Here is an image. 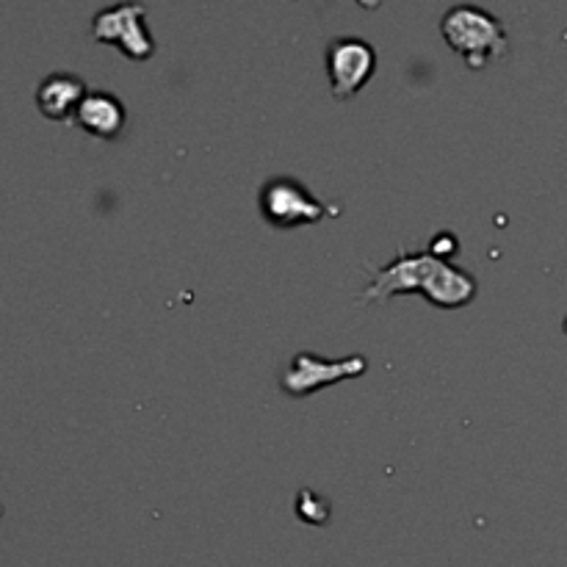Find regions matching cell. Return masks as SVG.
Returning a JSON list of instances; mask_svg holds the SVG:
<instances>
[{"mask_svg":"<svg viewBox=\"0 0 567 567\" xmlns=\"http://www.w3.org/2000/svg\"><path fill=\"white\" fill-rule=\"evenodd\" d=\"M258 208L266 224L272 228H300V224H318L327 217H335L338 208H329L313 195L307 186L291 175H274L261 186L258 195Z\"/></svg>","mask_w":567,"mask_h":567,"instance_id":"obj_3","label":"cell"},{"mask_svg":"<svg viewBox=\"0 0 567 567\" xmlns=\"http://www.w3.org/2000/svg\"><path fill=\"white\" fill-rule=\"evenodd\" d=\"M92 40L119 48L134 62H147L156 56V40L147 31L141 3H117L101 9L92 18Z\"/></svg>","mask_w":567,"mask_h":567,"instance_id":"obj_4","label":"cell"},{"mask_svg":"<svg viewBox=\"0 0 567 567\" xmlns=\"http://www.w3.org/2000/svg\"><path fill=\"white\" fill-rule=\"evenodd\" d=\"M296 510H300V517L307 523H324L329 517V504L324 498H318L316 493H307V490H302L300 493V504H296Z\"/></svg>","mask_w":567,"mask_h":567,"instance_id":"obj_9","label":"cell"},{"mask_svg":"<svg viewBox=\"0 0 567 567\" xmlns=\"http://www.w3.org/2000/svg\"><path fill=\"white\" fill-rule=\"evenodd\" d=\"M86 95L90 86L84 78L73 73H51L36 90V108L48 119H73Z\"/></svg>","mask_w":567,"mask_h":567,"instance_id":"obj_8","label":"cell"},{"mask_svg":"<svg viewBox=\"0 0 567 567\" xmlns=\"http://www.w3.org/2000/svg\"><path fill=\"white\" fill-rule=\"evenodd\" d=\"M366 368L368 363L363 355L327 360V357H318L313 355V351H300V355H294V360H291L288 368L283 371L280 388H283L288 396H294V399H300V396L313 393V390L324 388V385H335V382H344V379L360 377Z\"/></svg>","mask_w":567,"mask_h":567,"instance_id":"obj_5","label":"cell"},{"mask_svg":"<svg viewBox=\"0 0 567 567\" xmlns=\"http://www.w3.org/2000/svg\"><path fill=\"white\" fill-rule=\"evenodd\" d=\"M440 34H443L445 45L473 70L498 62L510 51V34H506L504 23L495 14L471 7V3L451 7L440 23Z\"/></svg>","mask_w":567,"mask_h":567,"instance_id":"obj_2","label":"cell"},{"mask_svg":"<svg viewBox=\"0 0 567 567\" xmlns=\"http://www.w3.org/2000/svg\"><path fill=\"white\" fill-rule=\"evenodd\" d=\"M73 123L95 139H117L128 125V112L112 92H90L75 112Z\"/></svg>","mask_w":567,"mask_h":567,"instance_id":"obj_7","label":"cell"},{"mask_svg":"<svg viewBox=\"0 0 567 567\" xmlns=\"http://www.w3.org/2000/svg\"><path fill=\"white\" fill-rule=\"evenodd\" d=\"M421 291L432 305L462 307L476 296V280L432 252L401 250L396 261L371 272V283L360 294L363 302H385L393 294Z\"/></svg>","mask_w":567,"mask_h":567,"instance_id":"obj_1","label":"cell"},{"mask_svg":"<svg viewBox=\"0 0 567 567\" xmlns=\"http://www.w3.org/2000/svg\"><path fill=\"white\" fill-rule=\"evenodd\" d=\"M377 70V51L360 36H340L327 48V75L333 97H355Z\"/></svg>","mask_w":567,"mask_h":567,"instance_id":"obj_6","label":"cell"}]
</instances>
